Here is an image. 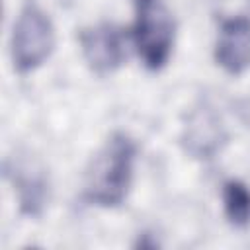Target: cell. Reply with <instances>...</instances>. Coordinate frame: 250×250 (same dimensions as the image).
Listing matches in <instances>:
<instances>
[{"instance_id": "52a82bcc", "label": "cell", "mask_w": 250, "mask_h": 250, "mask_svg": "<svg viewBox=\"0 0 250 250\" xmlns=\"http://www.w3.org/2000/svg\"><path fill=\"white\" fill-rule=\"evenodd\" d=\"M215 61L230 76H240L250 68V20L234 16L221 21Z\"/></svg>"}, {"instance_id": "8992f818", "label": "cell", "mask_w": 250, "mask_h": 250, "mask_svg": "<svg viewBox=\"0 0 250 250\" xmlns=\"http://www.w3.org/2000/svg\"><path fill=\"white\" fill-rule=\"evenodd\" d=\"M78 43L86 64L90 66L92 72L100 76H107L123 64L125 59L123 37L113 23L102 21L80 29Z\"/></svg>"}, {"instance_id": "3957f363", "label": "cell", "mask_w": 250, "mask_h": 250, "mask_svg": "<svg viewBox=\"0 0 250 250\" xmlns=\"http://www.w3.org/2000/svg\"><path fill=\"white\" fill-rule=\"evenodd\" d=\"M176 39V21L164 0H135L133 41L148 70L166 66Z\"/></svg>"}, {"instance_id": "7a4b0ae2", "label": "cell", "mask_w": 250, "mask_h": 250, "mask_svg": "<svg viewBox=\"0 0 250 250\" xmlns=\"http://www.w3.org/2000/svg\"><path fill=\"white\" fill-rule=\"evenodd\" d=\"M55 49V25L49 14L35 2L25 0L14 21L10 51L14 68L20 74L39 68Z\"/></svg>"}, {"instance_id": "9c48e42d", "label": "cell", "mask_w": 250, "mask_h": 250, "mask_svg": "<svg viewBox=\"0 0 250 250\" xmlns=\"http://www.w3.org/2000/svg\"><path fill=\"white\" fill-rule=\"evenodd\" d=\"M248 2H250V0H248Z\"/></svg>"}, {"instance_id": "5b68a950", "label": "cell", "mask_w": 250, "mask_h": 250, "mask_svg": "<svg viewBox=\"0 0 250 250\" xmlns=\"http://www.w3.org/2000/svg\"><path fill=\"white\" fill-rule=\"evenodd\" d=\"M229 133L221 115L207 102H199L189 109L182 125L180 143L186 154L195 160H211L227 145Z\"/></svg>"}, {"instance_id": "277c9868", "label": "cell", "mask_w": 250, "mask_h": 250, "mask_svg": "<svg viewBox=\"0 0 250 250\" xmlns=\"http://www.w3.org/2000/svg\"><path fill=\"white\" fill-rule=\"evenodd\" d=\"M4 176L14 186L20 213L39 219L51 197V184L47 170L29 156H8L4 162Z\"/></svg>"}, {"instance_id": "6da1fadb", "label": "cell", "mask_w": 250, "mask_h": 250, "mask_svg": "<svg viewBox=\"0 0 250 250\" xmlns=\"http://www.w3.org/2000/svg\"><path fill=\"white\" fill-rule=\"evenodd\" d=\"M135 158V141L123 131L111 133L86 170L82 199L104 209L119 207L127 199L133 184Z\"/></svg>"}, {"instance_id": "ba28073f", "label": "cell", "mask_w": 250, "mask_h": 250, "mask_svg": "<svg viewBox=\"0 0 250 250\" xmlns=\"http://www.w3.org/2000/svg\"><path fill=\"white\" fill-rule=\"evenodd\" d=\"M221 195L229 223L236 229L250 227V188L240 180H227Z\"/></svg>"}]
</instances>
